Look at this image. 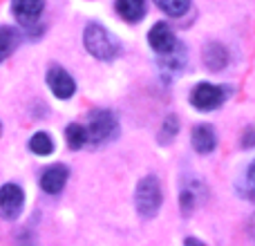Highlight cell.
Here are the masks:
<instances>
[{"instance_id": "cell-1", "label": "cell", "mask_w": 255, "mask_h": 246, "mask_svg": "<svg viewBox=\"0 0 255 246\" xmlns=\"http://www.w3.org/2000/svg\"><path fill=\"white\" fill-rule=\"evenodd\" d=\"M161 202H163V193H161V184L154 175H148L136 184V190H134V206L139 211L141 217L150 220L159 213L161 208Z\"/></svg>"}, {"instance_id": "cell-2", "label": "cell", "mask_w": 255, "mask_h": 246, "mask_svg": "<svg viewBox=\"0 0 255 246\" xmlns=\"http://www.w3.org/2000/svg\"><path fill=\"white\" fill-rule=\"evenodd\" d=\"M83 43L85 49L99 61H112L119 54V40L103 25H88L83 34Z\"/></svg>"}, {"instance_id": "cell-3", "label": "cell", "mask_w": 255, "mask_h": 246, "mask_svg": "<svg viewBox=\"0 0 255 246\" xmlns=\"http://www.w3.org/2000/svg\"><path fill=\"white\" fill-rule=\"evenodd\" d=\"M85 134H88V143L92 145H103L108 141H112L119 134V123L117 117L110 110H94L90 112V121L85 127Z\"/></svg>"}, {"instance_id": "cell-4", "label": "cell", "mask_w": 255, "mask_h": 246, "mask_svg": "<svg viewBox=\"0 0 255 246\" xmlns=\"http://www.w3.org/2000/svg\"><path fill=\"white\" fill-rule=\"evenodd\" d=\"M25 204V193L16 184H4L0 188V215L4 220H16Z\"/></svg>"}, {"instance_id": "cell-5", "label": "cell", "mask_w": 255, "mask_h": 246, "mask_svg": "<svg viewBox=\"0 0 255 246\" xmlns=\"http://www.w3.org/2000/svg\"><path fill=\"white\" fill-rule=\"evenodd\" d=\"M190 101H193V106L197 110H204V112L215 110V108H220L224 103V90L213 83H199L193 90V94H190Z\"/></svg>"}, {"instance_id": "cell-6", "label": "cell", "mask_w": 255, "mask_h": 246, "mask_svg": "<svg viewBox=\"0 0 255 246\" xmlns=\"http://www.w3.org/2000/svg\"><path fill=\"white\" fill-rule=\"evenodd\" d=\"M47 85H49V90L54 92V97H58V99H70L72 94H74V90H76L74 79H72V76L58 65L49 67Z\"/></svg>"}, {"instance_id": "cell-7", "label": "cell", "mask_w": 255, "mask_h": 246, "mask_svg": "<svg viewBox=\"0 0 255 246\" xmlns=\"http://www.w3.org/2000/svg\"><path fill=\"white\" fill-rule=\"evenodd\" d=\"M148 43L157 54H166L177 45V38H175V31L170 29V25L157 22V25L148 31Z\"/></svg>"}, {"instance_id": "cell-8", "label": "cell", "mask_w": 255, "mask_h": 246, "mask_svg": "<svg viewBox=\"0 0 255 246\" xmlns=\"http://www.w3.org/2000/svg\"><path fill=\"white\" fill-rule=\"evenodd\" d=\"M43 9L45 0H13V16L25 27H31L34 22H38Z\"/></svg>"}, {"instance_id": "cell-9", "label": "cell", "mask_w": 255, "mask_h": 246, "mask_svg": "<svg viewBox=\"0 0 255 246\" xmlns=\"http://www.w3.org/2000/svg\"><path fill=\"white\" fill-rule=\"evenodd\" d=\"M159 56H161L159 58V70H161V74L166 76V79H172V76H175L177 72H181V67L186 65V49L181 43H177L170 52L159 54Z\"/></svg>"}, {"instance_id": "cell-10", "label": "cell", "mask_w": 255, "mask_h": 246, "mask_svg": "<svg viewBox=\"0 0 255 246\" xmlns=\"http://www.w3.org/2000/svg\"><path fill=\"white\" fill-rule=\"evenodd\" d=\"M67 177H70V170H67L65 166H61V163H56V166L47 168V170L43 172V177H40V188L49 195H58L63 190V186L67 184Z\"/></svg>"}, {"instance_id": "cell-11", "label": "cell", "mask_w": 255, "mask_h": 246, "mask_svg": "<svg viewBox=\"0 0 255 246\" xmlns=\"http://www.w3.org/2000/svg\"><path fill=\"white\" fill-rule=\"evenodd\" d=\"M215 143H217V136H215V130L213 125L208 123H202L193 130V148L197 150L199 154H208L215 150Z\"/></svg>"}, {"instance_id": "cell-12", "label": "cell", "mask_w": 255, "mask_h": 246, "mask_svg": "<svg viewBox=\"0 0 255 246\" xmlns=\"http://www.w3.org/2000/svg\"><path fill=\"white\" fill-rule=\"evenodd\" d=\"M115 7L126 22H139L145 16V0H117Z\"/></svg>"}, {"instance_id": "cell-13", "label": "cell", "mask_w": 255, "mask_h": 246, "mask_svg": "<svg viewBox=\"0 0 255 246\" xmlns=\"http://www.w3.org/2000/svg\"><path fill=\"white\" fill-rule=\"evenodd\" d=\"M204 63H206L208 70H213V72L226 67V63H229V52H226V47L220 43H211L204 49Z\"/></svg>"}, {"instance_id": "cell-14", "label": "cell", "mask_w": 255, "mask_h": 246, "mask_svg": "<svg viewBox=\"0 0 255 246\" xmlns=\"http://www.w3.org/2000/svg\"><path fill=\"white\" fill-rule=\"evenodd\" d=\"M18 43H20V36L13 27H0V63L16 52Z\"/></svg>"}, {"instance_id": "cell-15", "label": "cell", "mask_w": 255, "mask_h": 246, "mask_svg": "<svg viewBox=\"0 0 255 246\" xmlns=\"http://www.w3.org/2000/svg\"><path fill=\"white\" fill-rule=\"evenodd\" d=\"M29 150L34 154H40V157H47V154H52V150H54L52 136H49L47 132H36V134L31 136V141H29Z\"/></svg>"}, {"instance_id": "cell-16", "label": "cell", "mask_w": 255, "mask_h": 246, "mask_svg": "<svg viewBox=\"0 0 255 246\" xmlns=\"http://www.w3.org/2000/svg\"><path fill=\"white\" fill-rule=\"evenodd\" d=\"M65 136H67V145L72 150H81L88 143V134H85V127L81 123H70L65 130Z\"/></svg>"}, {"instance_id": "cell-17", "label": "cell", "mask_w": 255, "mask_h": 246, "mask_svg": "<svg viewBox=\"0 0 255 246\" xmlns=\"http://www.w3.org/2000/svg\"><path fill=\"white\" fill-rule=\"evenodd\" d=\"M154 2H157V7L161 11H166L168 16H175V18L184 16L190 7V0H154Z\"/></svg>"}, {"instance_id": "cell-18", "label": "cell", "mask_w": 255, "mask_h": 246, "mask_svg": "<svg viewBox=\"0 0 255 246\" xmlns=\"http://www.w3.org/2000/svg\"><path fill=\"white\" fill-rule=\"evenodd\" d=\"M177 130H179V119H177L175 115L166 117L161 132H159V141H161V143H168V141H172L177 136Z\"/></svg>"}, {"instance_id": "cell-19", "label": "cell", "mask_w": 255, "mask_h": 246, "mask_svg": "<svg viewBox=\"0 0 255 246\" xmlns=\"http://www.w3.org/2000/svg\"><path fill=\"white\" fill-rule=\"evenodd\" d=\"M255 145V130L253 127H249L247 132H244V136H242V148H253Z\"/></svg>"}, {"instance_id": "cell-20", "label": "cell", "mask_w": 255, "mask_h": 246, "mask_svg": "<svg viewBox=\"0 0 255 246\" xmlns=\"http://www.w3.org/2000/svg\"><path fill=\"white\" fill-rule=\"evenodd\" d=\"M249 186H251L255 193V161L251 163V168H249Z\"/></svg>"}, {"instance_id": "cell-21", "label": "cell", "mask_w": 255, "mask_h": 246, "mask_svg": "<svg viewBox=\"0 0 255 246\" xmlns=\"http://www.w3.org/2000/svg\"><path fill=\"white\" fill-rule=\"evenodd\" d=\"M186 244H193V246H199L202 242L199 240H195V238H186Z\"/></svg>"}, {"instance_id": "cell-22", "label": "cell", "mask_w": 255, "mask_h": 246, "mask_svg": "<svg viewBox=\"0 0 255 246\" xmlns=\"http://www.w3.org/2000/svg\"><path fill=\"white\" fill-rule=\"evenodd\" d=\"M251 235H253V240H255V217H253V224H251Z\"/></svg>"}]
</instances>
